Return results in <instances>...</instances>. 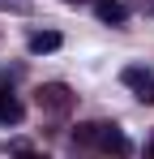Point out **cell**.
Masks as SVG:
<instances>
[{
	"label": "cell",
	"instance_id": "cell-6",
	"mask_svg": "<svg viewBox=\"0 0 154 159\" xmlns=\"http://www.w3.org/2000/svg\"><path fill=\"white\" fill-rule=\"evenodd\" d=\"M56 48H60V34H56V30H39V34H30V52H34V56L56 52Z\"/></svg>",
	"mask_w": 154,
	"mask_h": 159
},
{
	"label": "cell",
	"instance_id": "cell-3",
	"mask_svg": "<svg viewBox=\"0 0 154 159\" xmlns=\"http://www.w3.org/2000/svg\"><path fill=\"white\" fill-rule=\"evenodd\" d=\"M99 151H107V155H116V159H128V155H133L124 129H116V125H103V129H99Z\"/></svg>",
	"mask_w": 154,
	"mask_h": 159
},
{
	"label": "cell",
	"instance_id": "cell-2",
	"mask_svg": "<svg viewBox=\"0 0 154 159\" xmlns=\"http://www.w3.org/2000/svg\"><path fill=\"white\" fill-rule=\"evenodd\" d=\"M120 82H124L128 90H137V99H141V103H154V78H150V69L128 65L124 73H120Z\"/></svg>",
	"mask_w": 154,
	"mask_h": 159
},
{
	"label": "cell",
	"instance_id": "cell-9",
	"mask_svg": "<svg viewBox=\"0 0 154 159\" xmlns=\"http://www.w3.org/2000/svg\"><path fill=\"white\" fill-rule=\"evenodd\" d=\"M4 13H34V0H0Z\"/></svg>",
	"mask_w": 154,
	"mask_h": 159
},
{
	"label": "cell",
	"instance_id": "cell-7",
	"mask_svg": "<svg viewBox=\"0 0 154 159\" xmlns=\"http://www.w3.org/2000/svg\"><path fill=\"white\" fill-rule=\"evenodd\" d=\"M99 129H103V125H94V120H81V125L73 129V142H77V146H99Z\"/></svg>",
	"mask_w": 154,
	"mask_h": 159
},
{
	"label": "cell",
	"instance_id": "cell-10",
	"mask_svg": "<svg viewBox=\"0 0 154 159\" xmlns=\"http://www.w3.org/2000/svg\"><path fill=\"white\" fill-rule=\"evenodd\" d=\"M64 4H94V0H64Z\"/></svg>",
	"mask_w": 154,
	"mask_h": 159
},
{
	"label": "cell",
	"instance_id": "cell-11",
	"mask_svg": "<svg viewBox=\"0 0 154 159\" xmlns=\"http://www.w3.org/2000/svg\"><path fill=\"white\" fill-rule=\"evenodd\" d=\"M146 159H154V142H150V151H146Z\"/></svg>",
	"mask_w": 154,
	"mask_h": 159
},
{
	"label": "cell",
	"instance_id": "cell-4",
	"mask_svg": "<svg viewBox=\"0 0 154 159\" xmlns=\"http://www.w3.org/2000/svg\"><path fill=\"white\" fill-rule=\"evenodd\" d=\"M94 13H99L107 26H124L128 22V9L120 4V0H94Z\"/></svg>",
	"mask_w": 154,
	"mask_h": 159
},
{
	"label": "cell",
	"instance_id": "cell-8",
	"mask_svg": "<svg viewBox=\"0 0 154 159\" xmlns=\"http://www.w3.org/2000/svg\"><path fill=\"white\" fill-rule=\"evenodd\" d=\"M9 155H13V159H47V155H39V151H30L22 138H17V142H9Z\"/></svg>",
	"mask_w": 154,
	"mask_h": 159
},
{
	"label": "cell",
	"instance_id": "cell-5",
	"mask_svg": "<svg viewBox=\"0 0 154 159\" xmlns=\"http://www.w3.org/2000/svg\"><path fill=\"white\" fill-rule=\"evenodd\" d=\"M22 116H26V107L13 99V90L0 86V125H22Z\"/></svg>",
	"mask_w": 154,
	"mask_h": 159
},
{
	"label": "cell",
	"instance_id": "cell-1",
	"mask_svg": "<svg viewBox=\"0 0 154 159\" xmlns=\"http://www.w3.org/2000/svg\"><path fill=\"white\" fill-rule=\"evenodd\" d=\"M34 103L39 112H51V116H64V112H73V90L64 86V82H43L39 90H34Z\"/></svg>",
	"mask_w": 154,
	"mask_h": 159
}]
</instances>
